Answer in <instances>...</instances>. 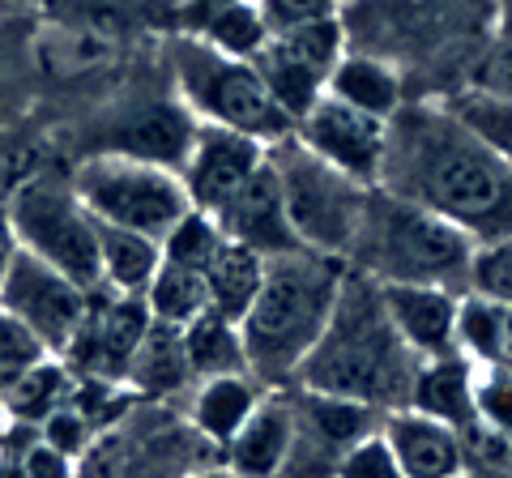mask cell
<instances>
[{"label":"cell","instance_id":"obj_1","mask_svg":"<svg viewBox=\"0 0 512 478\" xmlns=\"http://www.w3.org/2000/svg\"><path fill=\"white\" fill-rule=\"evenodd\" d=\"M376 188L444 218L470 244L512 235V163L444 99H410L389 120Z\"/></svg>","mask_w":512,"mask_h":478},{"label":"cell","instance_id":"obj_2","mask_svg":"<svg viewBox=\"0 0 512 478\" xmlns=\"http://www.w3.org/2000/svg\"><path fill=\"white\" fill-rule=\"evenodd\" d=\"M342 26L350 52L389 60L410 90L453 82L448 94H457L461 73L500 30V0H342Z\"/></svg>","mask_w":512,"mask_h":478},{"label":"cell","instance_id":"obj_3","mask_svg":"<svg viewBox=\"0 0 512 478\" xmlns=\"http://www.w3.org/2000/svg\"><path fill=\"white\" fill-rule=\"evenodd\" d=\"M414 368H419V359L397 338L380 299V282L359 274V269H346L338 308H333L312 355L295 372L299 389L389 414L406 406Z\"/></svg>","mask_w":512,"mask_h":478},{"label":"cell","instance_id":"obj_4","mask_svg":"<svg viewBox=\"0 0 512 478\" xmlns=\"http://www.w3.org/2000/svg\"><path fill=\"white\" fill-rule=\"evenodd\" d=\"M346 269H350L346 261L320 257V252L308 248L265 261L261 291H256L252 308L239 321L252 380H261L265 389L291 385V376L312 355L333 308H338Z\"/></svg>","mask_w":512,"mask_h":478},{"label":"cell","instance_id":"obj_5","mask_svg":"<svg viewBox=\"0 0 512 478\" xmlns=\"http://www.w3.org/2000/svg\"><path fill=\"white\" fill-rule=\"evenodd\" d=\"M474 244L444 218L419 210L402 197L367 188L363 218L350 244L346 265L359 274L384 282H410V286H444V291L466 295Z\"/></svg>","mask_w":512,"mask_h":478},{"label":"cell","instance_id":"obj_6","mask_svg":"<svg viewBox=\"0 0 512 478\" xmlns=\"http://www.w3.org/2000/svg\"><path fill=\"white\" fill-rule=\"evenodd\" d=\"M167 65L175 77V99L188 107L197 124L244 133L261 146H278L295 133L291 116L274 103L252 60H231L201 39L180 35L171 43Z\"/></svg>","mask_w":512,"mask_h":478},{"label":"cell","instance_id":"obj_7","mask_svg":"<svg viewBox=\"0 0 512 478\" xmlns=\"http://www.w3.org/2000/svg\"><path fill=\"white\" fill-rule=\"evenodd\" d=\"M5 214L9 227L18 235V244L30 257L47 261L60 269L69 282H77L82 291H103L99 278V222L90 218L82 197L73 193L69 171L35 167L18 175L5 193Z\"/></svg>","mask_w":512,"mask_h":478},{"label":"cell","instance_id":"obj_8","mask_svg":"<svg viewBox=\"0 0 512 478\" xmlns=\"http://www.w3.org/2000/svg\"><path fill=\"white\" fill-rule=\"evenodd\" d=\"M73 193L82 197L94 222L146 239H163L180 222L192 201L180 184V171L128 154H86L69 171Z\"/></svg>","mask_w":512,"mask_h":478},{"label":"cell","instance_id":"obj_9","mask_svg":"<svg viewBox=\"0 0 512 478\" xmlns=\"http://www.w3.org/2000/svg\"><path fill=\"white\" fill-rule=\"evenodd\" d=\"M269 163H274L282 205H286V218H291L299 248L346 261L350 244H355V231H359V218H363L367 188L325 167L320 158H312L295 137L269 146Z\"/></svg>","mask_w":512,"mask_h":478},{"label":"cell","instance_id":"obj_10","mask_svg":"<svg viewBox=\"0 0 512 478\" xmlns=\"http://www.w3.org/2000/svg\"><path fill=\"white\" fill-rule=\"evenodd\" d=\"M346 52H350L346 26L342 18H329V22L286 30V35H269V43L256 52L252 65L269 86V94H274V103L291 116V124H299L316 107L320 94H325L329 73L338 69V60Z\"/></svg>","mask_w":512,"mask_h":478},{"label":"cell","instance_id":"obj_11","mask_svg":"<svg viewBox=\"0 0 512 478\" xmlns=\"http://www.w3.org/2000/svg\"><path fill=\"white\" fill-rule=\"evenodd\" d=\"M0 308L35 333L47 355H64V346L73 342V333L90 308V291H82L60 269L18 248L5 282H0Z\"/></svg>","mask_w":512,"mask_h":478},{"label":"cell","instance_id":"obj_12","mask_svg":"<svg viewBox=\"0 0 512 478\" xmlns=\"http://www.w3.org/2000/svg\"><path fill=\"white\" fill-rule=\"evenodd\" d=\"M291 137L325 167L346 175V180L363 188L380 184L384 146H389V124L384 120L363 116V111L338 103L333 94H320L316 107L295 124Z\"/></svg>","mask_w":512,"mask_h":478},{"label":"cell","instance_id":"obj_13","mask_svg":"<svg viewBox=\"0 0 512 478\" xmlns=\"http://www.w3.org/2000/svg\"><path fill=\"white\" fill-rule=\"evenodd\" d=\"M150 329V312L141 299L128 295H111V291H94L90 308L77 325L73 342L64 346V363L73 368V376H90V380H107V385H124L128 359H133L137 342Z\"/></svg>","mask_w":512,"mask_h":478},{"label":"cell","instance_id":"obj_14","mask_svg":"<svg viewBox=\"0 0 512 478\" xmlns=\"http://www.w3.org/2000/svg\"><path fill=\"white\" fill-rule=\"evenodd\" d=\"M265 154H269V146H261V141H252L244 133L197 124V133L188 141V154L180 163V184L192 201V210L218 214L256 175V167L265 163Z\"/></svg>","mask_w":512,"mask_h":478},{"label":"cell","instance_id":"obj_15","mask_svg":"<svg viewBox=\"0 0 512 478\" xmlns=\"http://www.w3.org/2000/svg\"><path fill=\"white\" fill-rule=\"evenodd\" d=\"M299 440V410L291 389H265L261 406L222 449V470L235 478H286Z\"/></svg>","mask_w":512,"mask_h":478},{"label":"cell","instance_id":"obj_16","mask_svg":"<svg viewBox=\"0 0 512 478\" xmlns=\"http://www.w3.org/2000/svg\"><path fill=\"white\" fill-rule=\"evenodd\" d=\"M384 312L397 329V338L419 363L457 355V291L444 286H410V282H384L380 286Z\"/></svg>","mask_w":512,"mask_h":478},{"label":"cell","instance_id":"obj_17","mask_svg":"<svg viewBox=\"0 0 512 478\" xmlns=\"http://www.w3.org/2000/svg\"><path fill=\"white\" fill-rule=\"evenodd\" d=\"M214 222L222 227L227 239L261 252V257H282V252L299 248V239L291 231V218H286L282 188H278V175H274L269 154H265V163L256 167L252 180L214 214Z\"/></svg>","mask_w":512,"mask_h":478},{"label":"cell","instance_id":"obj_18","mask_svg":"<svg viewBox=\"0 0 512 478\" xmlns=\"http://www.w3.org/2000/svg\"><path fill=\"white\" fill-rule=\"evenodd\" d=\"M380 436L402 466V478H461L466 470V440L410 406L384 414Z\"/></svg>","mask_w":512,"mask_h":478},{"label":"cell","instance_id":"obj_19","mask_svg":"<svg viewBox=\"0 0 512 478\" xmlns=\"http://www.w3.org/2000/svg\"><path fill=\"white\" fill-rule=\"evenodd\" d=\"M406 406L444 423V427H453L461 440L483 432L478 414H474V363L466 355H444V359L419 363L414 380H410Z\"/></svg>","mask_w":512,"mask_h":478},{"label":"cell","instance_id":"obj_20","mask_svg":"<svg viewBox=\"0 0 512 478\" xmlns=\"http://www.w3.org/2000/svg\"><path fill=\"white\" fill-rule=\"evenodd\" d=\"M325 94H333L338 103L355 107V111H363V116H372V120H384V124H389L397 111L414 99L406 77L397 73L389 60L367 56V52H346L338 60V69L329 73Z\"/></svg>","mask_w":512,"mask_h":478},{"label":"cell","instance_id":"obj_21","mask_svg":"<svg viewBox=\"0 0 512 478\" xmlns=\"http://www.w3.org/2000/svg\"><path fill=\"white\" fill-rule=\"evenodd\" d=\"M261 397H265V385L252 380L248 372L197 380L192 402H188V427L210 444V449H227L239 427L248 423V414L261 406Z\"/></svg>","mask_w":512,"mask_h":478},{"label":"cell","instance_id":"obj_22","mask_svg":"<svg viewBox=\"0 0 512 478\" xmlns=\"http://www.w3.org/2000/svg\"><path fill=\"white\" fill-rule=\"evenodd\" d=\"M124 385L133 389L137 397H146V402H167V397L188 389L192 385V372H188V359H184L180 329L150 321L146 338L137 342L133 359H128Z\"/></svg>","mask_w":512,"mask_h":478},{"label":"cell","instance_id":"obj_23","mask_svg":"<svg viewBox=\"0 0 512 478\" xmlns=\"http://www.w3.org/2000/svg\"><path fill=\"white\" fill-rule=\"evenodd\" d=\"M265 261L261 252H252L235 239H222V248L214 252V261L205 265V295H210V312L222 321H244V312L252 308L256 291H261L265 278Z\"/></svg>","mask_w":512,"mask_h":478},{"label":"cell","instance_id":"obj_24","mask_svg":"<svg viewBox=\"0 0 512 478\" xmlns=\"http://www.w3.org/2000/svg\"><path fill=\"white\" fill-rule=\"evenodd\" d=\"M163 265V248L158 239H146L137 231H120V227H103L99 222V278L103 291L111 295H128L141 299L146 295L150 278Z\"/></svg>","mask_w":512,"mask_h":478},{"label":"cell","instance_id":"obj_25","mask_svg":"<svg viewBox=\"0 0 512 478\" xmlns=\"http://www.w3.org/2000/svg\"><path fill=\"white\" fill-rule=\"evenodd\" d=\"M457 355H466L474 368L512 372V304H491V299H478V295H461Z\"/></svg>","mask_w":512,"mask_h":478},{"label":"cell","instance_id":"obj_26","mask_svg":"<svg viewBox=\"0 0 512 478\" xmlns=\"http://www.w3.org/2000/svg\"><path fill=\"white\" fill-rule=\"evenodd\" d=\"M73 389H77L73 368H69V363H64L60 355H47V359H39L26 376L13 380L5 393H0V410H5L9 423L39 427L43 419H52L60 406H69Z\"/></svg>","mask_w":512,"mask_h":478},{"label":"cell","instance_id":"obj_27","mask_svg":"<svg viewBox=\"0 0 512 478\" xmlns=\"http://www.w3.org/2000/svg\"><path fill=\"white\" fill-rule=\"evenodd\" d=\"M192 39H201L205 47L231 56V60H256V52L269 43V30L261 22L256 0H222V5L205 9L192 18Z\"/></svg>","mask_w":512,"mask_h":478},{"label":"cell","instance_id":"obj_28","mask_svg":"<svg viewBox=\"0 0 512 478\" xmlns=\"http://www.w3.org/2000/svg\"><path fill=\"white\" fill-rule=\"evenodd\" d=\"M180 338H184V359H188L192 385H197V380H210V376H239V372H248L244 338H239L235 321H222V316L205 312L192 325L180 329Z\"/></svg>","mask_w":512,"mask_h":478},{"label":"cell","instance_id":"obj_29","mask_svg":"<svg viewBox=\"0 0 512 478\" xmlns=\"http://www.w3.org/2000/svg\"><path fill=\"white\" fill-rule=\"evenodd\" d=\"M35 18L0 22V124H13L26 111L35 86V52H30Z\"/></svg>","mask_w":512,"mask_h":478},{"label":"cell","instance_id":"obj_30","mask_svg":"<svg viewBox=\"0 0 512 478\" xmlns=\"http://www.w3.org/2000/svg\"><path fill=\"white\" fill-rule=\"evenodd\" d=\"M141 304H146L150 321L184 329V325L197 321V316L210 312V295H205V278L201 274H192V269H175V265H158V274L150 278Z\"/></svg>","mask_w":512,"mask_h":478},{"label":"cell","instance_id":"obj_31","mask_svg":"<svg viewBox=\"0 0 512 478\" xmlns=\"http://www.w3.org/2000/svg\"><path fill=\"white\" fill-rule=\"evenodd\" d=\"M222 239H227V235H222V227L214 222V214L188 210L163 239H158V248H163V265L205 274V265L214 261V252L222 248Z\"/></svg>","mask_w":512,"mask_h":478},{"label":"cell","instance_id":"obj_32","mask_svg":"<svg viewBox=\"0 0 512 478\" xmlns=\"http://www.w3.org/2000/svg\"><path fill=\"white\" fill-rule=\"evenodd\" d=\"M457 94H470V99H483L491 107L512 111V39L495 35L483 52L470 60V69L461 73Z\"/></svg>","mask_w":512,"mask_h":478},{"label":"cell","instance_id":"obj_33","mask_svg":"<svg viewBox=\"0 0 512 478\" xmlns=\"http://www.w3.org/2000/svg\"><path fill=\"white\" fill-rule=\"evenodd\" d=\"M466 295L491 299V304H512V235L491 239V244H474Z\"/></svg>","mask_w":512,"mask_h":478},{"label":"cell","instance_id":"obj_34","mask_svg":"<svg viewBox=\"0 0 512 478\" xmlns=\"http://www.w3.org/2000/svg\"><path fill=\"white\" fill-rule=\"evenodd\" d=\"M474 414L487 436L512 444V372L474 368Z\"/></svg>","mask_w":512,"mask_h":478},{"label":"cell","instance_id":"obj_35","mask_svg":"<svg viewBox=\"0 0 512 478\" xmlns=\"http://www.w3.org/2000/svg\"><path fill=\"white\" fill-rule=\"evenodd\" d=\"M39 359H47V350L39 346V338L0 308V393H5L18 376H26Z\"/></svg>","mask_w":512,"mask_h":478},{"label":"cell","instance_id":"obj_36","mask_svg":"<svg viewBox=\"0 0 512 478\" xmlns=\"http://www.w3.org/2000/svg\"><path fill=\"white\" fill-rule=\"evenodd\" d=\"M333 478H402V466H397L393 449L384 444L380 427L372 436L355 440L350 449L338 457V466H333Z\"/></svg>","mask_w":512,"mask_h":478},{"label":"cell","instance_id":"obj_37","mask_svg":"<svg viewBox=\"0 0 512 478\" xmlns=\"http://www.w3.org/2000/svg\"><path fill=\"white\" fill-rule=\"evenodd\" d=\"M261 22L269 35H286V30L312 26V22H329L342 18V0H256Z\"/></svg>","mask_w":512,"mask_h":478},{"label":"cell","instance_id":"obj_38","mask_svg":"<svg viewBox=\"0 0 512 478\" xmlns=\"http://www.w3.org/2000/svg\"><path fill=\"white\" fill-rule=\"evenodd\" d=\"M94 436H99V427H94L73 402H69V406H60L52 419H43V423H39V440H47L56 453H64L69 461H82V457L90 453Z\"/></svg>","mask_w":512,"mask_h":478},{"label":"cell","instance_id":"obj_39","mask_svg":"<svg viewBox=\"0 0 512 478\" xmlns=\"http://www.w3.org/2000/svg\"><path fill=\"white\" fill-rule=\"evenodd\" d=\"M444 103L453 107L457 116H466L474 129L483 133L491 146L512 163V111H508V107H491V103H483V99H470V94H448Z\"/></svg>","mask_w":512,"mask_h":478},{"label":"cell","instance_id":"obj_40","mask_svg":"<svg viewBox=\"0 0 512 478\" xmlns=\"http://www.w3.org/2000/svg\"><path fill=\"white\" fill-rule=\"evenodd\" d=\"M5 457V453H0ZM13 461L22 466L26 478H77V461H69L64 453H56L47 440H30L22 453H13Z\"/></svg>","mask_w":512,"mask_h":478},{"label":"cell","instance_id":"obj_41","mask_svg":"<svg viewBox=\"0 0 512 478\" xmlns=\"http://www.w3.org/2000/svg\"><path fill=\"white\" fill-rule=\"evenodd\" d=\"M461 478H512V453L508 457H474V461H466Z\"/></svg>","mask_w":512,"mask_h":478},{"label":"cell","instance_id":"obj_42","mask_svg":"<svg viewBox=\"0 0 512 478\" xmlns=\"http://www.w3.org/2000/svg\"><path fill=\"white\" fill-rule=\"evenodd\" d=\"M18 235H13V227H9V214H5V201H0V282H5V274H9V265H13V257H18Z\"/></svg>","mask_w":512,"mask_h":478},{"label":"cell","instance_id":"obj_43","mask_svg":"<svg viewBox=\"0 0 512 478\" xmlns=\"http://www.w3.org/2000/svg\"><path fill=\"white\" fill-rule=\"evenodd\" d=\"M500 39H512V0H500V30H495Z\"/></svg>","mask_w":512,"mask_h":478},{"label":"cell","instance_id":"obj_44","mask_svg":"<svg viewBox=\"0 0 512 478\" xmlns=\"http://www.w3.org/2000/svg\"><path fill=\"white\" fill-rule=\"evenodd\" d=\"M0 478H26V474H22V466L13 457H0Z\"/></svg>","mask_w":512,"mask_h":478},{"label":"cell","instance_id":"obj_45","mask_svg":"<svg viewBox=\"0 0 512 478\" xmlns=\"http://www.w3.org/2000/svg\"><path fill=\"white\" fill-rule=\"evenodd\" d=\"M188 478H235V474H231V470H222V466H218V470H192Z\"/></svg>","mask_w":512,"mask_h":478},{"label":"cell","instance_id":"obj_46","mask_svg":"<svg viewBox=\"0 0 512 478\" xmlns=\"http://www.w3.org/2000/svg\"><path fill=\"white\" fill-rule=\"evenodd\" d=\"M214 5H222V0H197V5H192V9L205 13V9H214Z\"/></svg>","mask_w":512,"mask_h":478},{"label":"cell","instance_id":"obj_47","mask_svg":"<svg viewBox=\"0 0 512 478\" xmlns=\"http://www.w3.org/2000/svg\"><path fill=\"white\" fill-rule=\"evenodd\" d=\"M0 423H5V410H0Z\"/></svg>","mask_w":512,"mask_h":478}]
</instances>
